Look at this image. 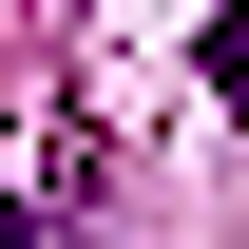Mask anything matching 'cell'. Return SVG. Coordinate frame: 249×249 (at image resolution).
Masks as SVG:
<instances>
[{"label":"cell","mask_w":249,"mask_h":249,"mask_svg":"<svg viewBox=\"0 0 249 249\" xmlns=\"http://www.w3.org/2000/svg\"><path fill=\"white\" fill-rule=\"evenodd\" d=\"M211 96H230V134H249V0H211Z\"/></svg>","instance_id":"6da1fadb"}]
</instances>
